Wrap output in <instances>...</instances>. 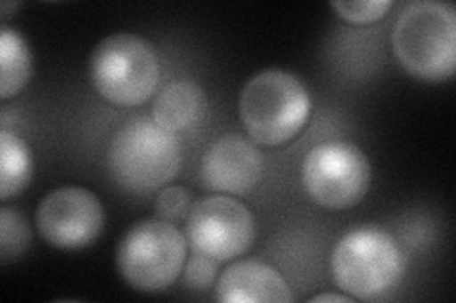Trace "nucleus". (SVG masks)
<instances>
[{
  "label": "nucleus",
  "mask_w": 456,
  "mask_h": 303,
  "mask_svg": "<svg viewBox=\"0 0 456 303\" xmlns=\"http://www.w3.org/2000/svg\"><path fill=\"white\" fill-rule=\"evenodd\" d=\"M33 75V57L23 36L13 28H0V99L18 95Z\"/></svg>",
  "instance_id": "nucleus-13"
},
{
  "label": "nucleus",
  "mask_w": 456,
  "mask_h": 303,
  "mask_svg": "<svg viewBox=\"0 0 456 303\" xmlns=\"http://www.w3.org/2000/svg\"><path fill=\"white\" fill-rule=\"evenodd\" d=\"M200 179L211 192L246 195L263 179V154L246 137L223 135L204 154Z\"/></svg>",
  "instance_id": "nucleus-10"
},
{
  "label": "nucleus",
  "mask_w": 456,
  "mask_h": 303,
  "mask_svg": "<svg viewBox=\"0 0 456 303\" xmlns=\"http://www.w3.org/2000/svg\"><path fill=\"white\" fill-rule=\"evenodd\" d=\"M303 184L318 205L333 211L358 205L370 184V163L348 140H327L314 147L303 162Z\"/></svg>",
  "instance_id": "nucleus-7"
},
{
  "label": "nucleus",
  "mask_w": 456,
  "mask_h": 303,
  "mask_svg": "<svg viewBox=\"0 0 456 303\" xmlns=\"http://www.w3.org/2000/svg\"><path fill=\"white\" fill-rule=\"evenodd\" d=\"M187 264V239L162 219L142 220L127 229L117 249V267L135 291L159 294L167 291Z\"/></svg>",
  "instance_id": "nucleus-6"
},
{
  "label": "nucleus",
  "mask_w": 456,
  "mask_h": 303,
  "mask_svg": "<svg viewBox=\"0 0 456 303\" xmlns=\"http://www.w3.org/2000/svg\"><path fill=\"white\" fill-rule=\"evenodd\" d=\"M88 75L110 105L137 107L159 88L160 63L151 42L132 33L103 38L90 55Z\"/></svg>",
  "instance_id": "nucleus-5"
},
{
  "label": "nucleus",
  "mask_w": 456,
  "mask_h": 303,
  "mask_svg": "<svg viewBox=\"0 0 456 303\" xmlns=\"http://www.w3.org/2000/svg\"><path fill=\"white\" fill-rule=\"evenodd\" d=\"M154 209L156 214H159V219L175 224L183 219H187L192 209V199L189 190H184L183 186H166L162 187L160 194L156 195Z\"/></svg>",
  "instance_id": "nucleus-16"
},
{
  "label": "nucleus",
  "mask_w": 456,
  "mask_h": 303,
  "mask_svg": "<svg viewBox=\"0 0 456 303\" xmlns=\"http://www.w3.org/2000/svg\"><path fill=\"white\" fill-rule=\"evenodd\" d=\"M33 177V155L27 144L3 129L0 133V199L8 201L20 194Z\"/></svg>",
  "instance_id": "nucleus-14"
},
{
  "label": "nucleus",
  "mask_w": 456,
  "mask_h": 303,
  "mask_svg": "<svg viewBox=\"0 0 456 303\" xmlns=\"http://www.w3.org/2000/svg\"><path fill=\"white\" fill-rule=\"evenodd\" d=\"M213 299L219 303H288L293 301V294L278 269L256 259H244L221 273Z\"/></svg>",
  "instance_id": "nucleus-11"
},
{
  "label": "nucleus",
  "mask_w": 456,
  "mask_h": 303,
  "mask_svg": "<svg viewBox=\"0 0 456 303\" xmlns=\"http://www.w3.org/2000/svg\"><path fill=\"white\" fill-rule=\"evenodd\" d=\"M109 172L122 190L147 195L175 179L181 144L151 118H134L114 133L109 147Z\"/></svg>",
  "instance_id": "nucleus-2"
},
{
  "label": "nucleus",
  "mask_w": 456,
  "mask_h": 303,
  "mask_svg": "<svg viewBox=\"0 0 456 303\" xmlns=\"http://www.w3.org/2000/svg\"><path fill=\"white\" fill-rule=\"evenodd\" d=\"M323 303V301H338V303H352L354 301V298L352 296H340V294H333V292H330V294H318V296H314V298H310V303Z\"/></svg>",
  "instance_id": "nucleus-19"
},
{
  "label": "nucleus",
  "mask_w": 456,
  "mask_h": 303,
  "mask_svg": "<svg viewBox=\"0 0 456 303\" xmlns=\"http://www.w3.org/2000/svg\"><path fill=\"white\" fill-rule=\"evenodd\" d=\"M392 48L411 76L445 82L456 65V10L449 3L417 0L399 13Z\"/></svg>",
  "instance_id": "nucleus-1"
},
{
  "label": "nucleus",
  "mask_w": 456,
  "mask_h": 303,
  "mask_svg": "<svg viewBox=\"0 0 456 303\" xmlns=\"http://www.w3.org/2000/svg\"><path fill=\"white\" fill-rule=\"evenodd\" d=\"M331 8L338 13L340 20L355 25H367L387 16L392 3L390 0H355V3L346 0V3H331Z\"/></svg>",
  "instance_id": "nucleus-17"
},
{
  "label": "nucleus",
  "mask_w": 456,
  "mask_h": 303,
  "mask_svg": "<svg viewBox=\"0 0 456 303\" xmlns=\"http://www.w3.org/2000/svg\"><path fill=\"white\" fill-rule=\"evenodd\" d=\"M31 227L16 209H0V262H16L31 247Z\"/></svg>",
  "instance_id": "nucleus-15"
},
{
  "label": "nucleus",
  "mask_w": 456,
  "mask_h": 303,
  "mask_svg": "<svg viewBox=\"0 0 456 303\" xmlns=\"http://www.w3.org/2000/svg\"><path fill=\"white\" fill-rule=\"evenodd\" d=\"M191 247L223 262L241 256L255 241V219L241 201L217 194L200 199L187 216Z\"/></svg>",
  "instance_id": "nucleus-8"
},
{
  "label": "nucleus",
  "mask_w": 456,
  "mask_h": 303,
  "mask_svg": "<svg viewBox=\"0 0 456 303\" xmlns=\"http://www.w3.org/2000/svg\"><path fill=\"white\" fill-rule=\"evenodd\" d=\"M206 112V95L198 84L191 80H175L167 84L154 100L152 120L167 132L175 133L189 129L202 120Z\"/></svg>",
  "instance_id": "nucleus-12"
},
{
  "label": "nucleus",
  "mask_w": 456,
  "mask_h": 303,
  "mask_svg": "<svg viewBox=\"0 0 456 303\" xmlns=\"http://www.w3.org/2000/svg\"><path fill=\"white\" fill-rule=\"evenodd\" d=\"M105 211L86 187L63 186L50 192L37 209V227L50 247L80 251L102 235Z\"/></svg>",
  "instance_id": "nucleus-9"
},
{
  "label": "nucleus",
  "mask_w": 456,
  "mask_h": 303,
  "mask_svg": "<svg viewBox=\"0 0 456 303\" xmlns=\"http://www.w3.org/2000/svg\"><path fill=\"white\" fill-rule=\"evenodd\" d=\"M310 95L291 72L266 68L240 93V120L253 142L280 147L303 132L310 116Z\"/></svg>",
  "instance_id": "nucleus-3"
},
{
  "label": "nucleus",
  "mask_w": 456,
  "mask_h": 303,
  "mask_svg": "<svg viewBox=\"0 0 456 303\" xmlns=\"http://www.w3.org/2000/svg\"><path fill=\"white\" fill-rule=\"evenodd\" d=\"M331 271L340 291L354 299H379L403 279L405 258L388 232L362 226L337 243Z\"/></svg>",
  "instance_id": "nucleus-4"
},
{
  "label": "nucleus",
  "mask_w": 456,
  "mask_h": 303,
  "mask_svg": "<svg viewBox=\"0 0 456 303\" xmlns=\"http://www.w3.org/2000/svg\"><path fill=\"white\" fill-rule=\"evenodd\" d=\"M20 8L18 3H3L0 4V13H3V18H10V12H16Z\"/></svg>",
  "instance_id": "nucleus-20"
},
{
  "label": "nucleus",
  "mask_w": 456,
  "mask_h": 303,
  "mask_svg": "<svg viewBox=\"0 0 456 303\" xmlns=\"http://www.w3.org/2000/svg\"><path fill=\"white\" fill-rule=\"evenodd\" d=\"M217 262L219 259L194 251L192 258L187 259V264L183 267L184 284L192 288V291H208L213 281H216Z\"/></svg>",
  "instance_id": "nucleus-18"
}]
</instances>
